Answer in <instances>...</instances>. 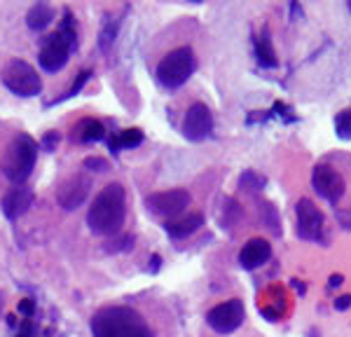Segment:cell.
I'll return each instance as SVG.
<instances>
[{
	"label": "cell",
	"mask_w": 351,
	"mask_h": 337,
	"mask_svg": "<svg viewBox=\"0 0 351 337\" xmlns=\"http://www.w3.org/2000/svg\"><path fill=\"white\" fill-rule=\"evenodd\" d=\"M124 218H127V192L120 183H108L89 206V229L99 237H112L122 229Z\"/></svg>",
	"instance_id": "6da1fadb"
},
{
	"label": "cell",
	"mask_w": 351,
	"mask_h": 337,
	"mask_svg": "<svg viewBox=\"0 0 351 337\" xmlns=\"http://www.w3.org/2000/svg\"><path fill=\"white\" fill-rule=\"evenodd\" d=\"M94 337H155L145 319L132 307H104L92 316Z\"/></svg>",
	"instance_id": "7a4b0ae2"
},
{
	"label": "cell",
	"mask_w": 351,
	"mask_h": 337,
	"mask_svg": "<svg viewBox=\"0 0 351 337\" xmlns=\"http://www.w3.org/2000/svg\"><path fill=\"white\" fill-rule=\"evenodd\" d=\"M36 160H38L36 138H31L28 134H16L8 143V148H5L3 160H0V171H3V176L10 183L21 185L33 173V168H36Z\"/></svg>",
	"instance_id": "3957f363"
},
{
	"label": "cell",
	"mask_w": 351,
	"mask_h": 337,
	"mask_svg": "<svg viewBox=\"0 0 351 337\" xmlns=\"http://www.w3.org/2000/svg\"><path fill=\"white\" fill-rule=\"evenodd\" d=\"M77 38H75V26H73V16L71 12H64V19H61V26L56 33H49L47 38H43L40 45V54H38V61H40L43 71L47 73H59L64 66L68 64V56L75 49Z\"/></svg>",
	"instance_id": "277c9868"
},
{
	"label": "cell",
	"mask_w": 351,
	"mask_h": 337,
	"mask_svg": "<svg viewBox=\"0 0 351 337\" xmlns=\"http://www.w3.org/2000/svg\"><path fill=\"white\" fill-rule=\"evenodd\" d=\"M195 68H197V61H195L192 49L178 47V49H173V52H169L160 64H157V80H160L164 87L176 89L190 80Z\"/></svg>",
	"instance_id": "5b68a950"
},
{
	"label": "cell",
	"mask_w": 351,
	"mask_h": 337,
	"mask_svg": "<svg viewBox=\"0 0 351 337\" xmlns=\"http://www.w3.org/2000/svg\"><path fill=\"white\" fill-rule=\"evenodd\" d=\"M3 84L16 97H40L43 92V80L38 75V71L33 68L24 59H12L3 71Z\"/></svg>",
	"instance_id": "8992f818"
},
{
	"label": "cell",
	"mask_w": 351,
	"mask_h": 337,
	"mask_svg": "<svg viewBox=\"0 0 351 337\" xmlns=\"http://www.w3.org/2000/svg\"><path fill=\"white\" fill-rule=\"evenodd\" d=\"M243 316H246V309H243V302L239 297H232L228 302H220L206 314V323L211 325L216 333L228 335L234 333L237 328L241 325Z\"/></svg>",
	"instance_id": "52a82bcc"
},
{
	"label": "cell",
	"mask_w": 351,
	"mask_h": 337,
	"mask_svg": "<svg viewBox=\"0 0 351 337\" xmlns=\"http://www.w3.org/2000/svg\"><path fill=\"white\" fill-rule=\"evenodd\" d=\"M213 132V112L206 103H192L183 120V134L190 140H204Z\"/></svg>",
	"instance_id": "ba28073f"
},
{
	"label": "cell",
	"mask_w": 351,
	"mask_h": 337,
	"mask_svg": "<svg viewBox=\"0 0 351 337\" xmlns=\"http://www.w3.org/2000/svg\"><path fill=\"white\" fill-rule=\"evenodd\" d=\"M190 206V195L185 190H167V192H155L148 197V209L157 216L176 218Z\"/></svg>",
	"instance_id": "9c48e42d"
},
{
	"label": "cell",
	"mask_w": 351,
	"mask_h": 337,
	"mask_svg": "<svg viewBox=\"0 0 351 337\" xmlns=\"http://www.w3.org/2000/svg\"><path fill=\"white\" fill-rule=\"evenodd\" d=\"M311 183H314V190L319 192L324 199H328L330 204H337L344 195V181L342 176L328 164H319L311 173Z\"/></svg>",
	"instance_id": "30bf717a"
},
{
	"label": "cell",
	"mask_w": 351,
	"mask_h": 337,
	"mask_svg": "<svg viewBox=\"0 0 351 337\" xmlns=\"http://www.w3.org/2000/svg\"><path fill=\"white\" fill-rule=\"evenodd\" d=\"M89 188H92V183H89L87 176H71L66 183H61L59 190H56V199H59L61 209L73 211L82 206L89 195Z\"/></svg>",
	"instance_id": "8fae6325"
},
{
	"label": "cell",
	"mask_w": 351,
	"mask_h": 337,
	"mask_svg": "<svg viewBox=\"0 0 351 337\" xmlns=\"http://www.w3.org/2000/svg\"><path fill=\"white\" fill-rule=\"evenodd\" d=\"M324 229V213L314 206V201H298V234L302 239H319Z\"/></svg>",
	"instance_id": "7c38bea8"
},
{
	"label": "cell",
	"mask_w": 351,
	"mask_h": 337,
	"mask_svg": "<svg viewBox=\"0 0 351 337\" xmlns=\"http://www.w3.org/2000/svg\"><path fill=\"white\" fill-rule=\"evenodd\" d=\"M31 206H33V190L24 188V185L12 188L3 199V213H5V218H10V221H16L19 216H24Z\"/></svg>",
	"instance_id": "4fadbf2b"
},
{
	"label": "cell",
	"mask_w": 351,
	"mask_h": 337,
	"mask_svg": "<svg viewBox=\"0 0 351 337\" xmlns=\"http://www.w3.org/2000/svg\"><path fill=\"white\" fill-rule=\"evenodd\" d=\"M271 246L267 239H251L239 253V262L243 269H258L269 260Z\"/></svg>",
	"instance_id": "5bb4252c"
},
{
	"label": "cell",
	"mask_w": 351,
	"mask_h": 337,
	"mask_svg": "<svg viewBox=\"0 0 351 337\" xmlns=\"http://www.w3.org/2000/svg\"><path fill=\"white\" fill-rule=\"evenodd\" d=\"M104 136H106V129L94 117H84L73 129V140H77V143H96V140H101Z\"/></svg>",
	"instance_id": "9a60e30c"
},
{
	"label": "cell",
	"mask_w": 351,
	"mask_h": 337,
	"mask_svg": "<svg viewBox=\"0 0 351 337\" xmlns=\"http://www.w3.org/2000/svg\"><path fill=\"white\" fill-rule=\"evenodd\" d=\"M202 223H204L202 213H190V216L180 218V221H169L164 225V229H167L173 239H183V237H190L195 229H199Z\"/></svg>",
	"instance_id": "2e32d148"
},
{
	"label": "cell",
	"mask_w": 351,
	"mask_h": 337,
	"mask_svg": "<svg viewBox=\"0 0 351 337\" xmlns=\"http://www.w3.org/2000/svg\"><path fill=\"white\" fill-rule=\"evenodd\" d=\"M54 21V8L47 3H36L26 14V24L31 31H43Z\"/></svg>",
	"instance_id": "e0dca14e"
},
{
	"label": "cell",
	"mask_w": 351,
	"mask_h": 337,
	"mask_svg": "<svg viewBox=\"0 0 351 337\" xmlns=\"http://www.w3.org/2000/svg\"><path fill=\"white\" fill-rule=\"evenodd\" d=\"M141 143H143V132H141V129H124V132L115 134V136L108 140L112 153H120V150H132V148H136V145H141Z\"/></svg>",
	"instance_id": "ac0fdd59"
},
{
	"label": "cell",
	"mask_w": 351,
	"mask_h": 337,
	"mask_svg": "<svg viewBox=\"0 0 351 337\" xmlns=\"http://www.w3.org/2000/svg\"><path fill=\"white\" fill-rule=\"evenodd\" d=\"M256 56H258V61L263 66H267V68H274L279 61H276V52H274V47H271V40H269V36L267 33H260L258 36V40H256Z\"/></svg>",
	"instance_id": "d6986e66"
},
{
	"label": "cell",
	"mask_w": 351,
	"mask_h": 337,
	"mask_svg": "<svg viewBox=\"0 0 351 337\" xmlns=\"http://www.w3.org/2000/svg\"><path fill=\"white\" fill-rule=\"evenodd\" d=\"M337 132H339V136H344V138H351V112L349 110H344L342 115L337 117Z\"/></svg>",
	"instance_id": "ffe728a7"
},
{
	"label": "cell",
	"mask_w": 351,
	"mask_h": 337,
	"mask_svg": "<svg viewBox=\"0 0 351 337\" xmlns=\"http://www.w3.org/2000/svg\"><path fill=\"white\" fill-rule=\"evenodd\" d=\"M84 166L87 168H92V171H108V162L106 160H101V157H87L84 160Z\"/></svg>",
	"instance_id": "44dd1931"
},
{
	"label": "cell",
	"mask_w": 351,
	"mask_h": 337,
	"mask_svg": "<svg viewBox=\"0 0 351 337\" xmlns=\"http://www.w3.org/2000/svg\"><path fill=\"white\" fill-rule=\"evenodd\" d=\"M56 143H59V134H56V132H47V134H45V136H43V150H47V153H52V150L56 148Z\"/></svg>",
	"instance_id": "7402d4cb"
},
{
	"label": "cell",
	"mask_w": 351,
	"mask_h": 337,
	"mask_svg": "<svg viewBox=\"0 0 351 337\" xmlns=\"http://www.w3.org/2000/svg\"><path fill=\"white\" fill-rule=\"evenodd\" d=\"M16 337H38V328H36V325H33L31 321H26V323L19 328V335H16Z\"/></svg>",
	"instance_id": "603a6c76"
},
{
	"label": "cell",
	"mask_w": 351,
	"mask_h": 337,
	"mask_svg": "<svg viewBox=\"0 0 351 337\" xmlns=\"http://www.w3.org/2000/svg\"><path fill=\"white\" fill-rule=\"evenodd\" d=\"M347 307H351V295L337 297V300H335V309H347Z\"/></svg>",
	"instance_id": "cb8c5ba5"
},
{
	"label": "cell",
	"mask_w": 351,
	"mask_h": 337,
	"mask_svg": "<svg viewBox=\"0 0 351 337\" xmlns=\"http://www.w3.org/2000/svg\"><path fill=\"white\" fill-rule=\"evenodd\" d=\"M339 284H342V277H339V274H337V277H332V279H330V286H339Z\"/></svg>",
	"instance_id": "d4e9b609"
},
{
	"label": "cell",
	"mask_w": 351,
	"mask_h": 337,
	"mask_svg": "<svg viewBox=\"0 0 351 337\" xmlns=\"http://www.w3.org/2000/svg\"><path fill=\"white\" fill-rule=\"evenodd\" d=\"M0 314H3V295H0Z\"/></svg>",
	"instance_id": "484cf974"
}]
</instances>
